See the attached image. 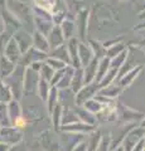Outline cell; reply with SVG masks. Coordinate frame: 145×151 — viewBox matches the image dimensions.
Returning a JSON list of instances; mask_svg holds the SVG:
<instances>
[{"instance_id": "obj_19", "label": "cell", "mask_w": 145, "mask_h": 151, "mask_svg": "<svg viewBox=\"0 0 145 151\" xmlns=\"http://www.w3.org/2000/svg\"><path fill=\"white\" fill-rule=\"evenodd\" d=\"M85 86V81H83V69L78 68L74 69V73L71 79V88L74 93H77L79 89Z\"/></svg>"}, {"instance_id": "obj_18", "label": "cell", "mask_w": 145, "mask_h": 151, "mask_svg": "<svg viewBox=\"0 0 145 151\" xmlns=\"http://www.w3.org/2000/svg\"><path fill=\"white\" fill-rule=\"evenodd\" d=\"M6 106H8V115H9L10 124L14 125V122L22 117V111H20L19 103H18V101H15V100H12L10 102L6 103Z\"/></svg>"}, {"instance_id": "obj_20", "label": "cell", "mask_w": 145, "mask_h": 151, "mask_svg": "<svg viewBox=\"0 0 145 151\" xmlns=\"http://www.w3.org/2000/svg\"><path fill=\"white\" fill-rule=\"evenodd\" d=\"M110 69V59L105 57L99 60V65H97V72H96V78H95V82L99 83L102 78L105 77V74L109 72Z\"/></svg>"}, {"instance_id": "obj_8", "label": "cell", "mask_w": 145, "mask_h": 151, "mask_svg": "<svg viewBox=\"0 0 145 151\" xmlns=\"http://www.w3.org/2000/svg\"><path fill=\"white\" fill-rule=\"evenodd\" d=\"M45 38H47V40H48L50 50L54 49V48H58V47L63 45L64 43H66V40H64V37L62 34V30H61L59 25H53L52 30L49 32V34L47 35Z\"/></svg>"}, {"instance_id": "obj_4", "label": "cell", "mask_w": 145, "mask_h": 151, "mask_svg": "<svg viewBox=\"0 0 145 151\" xmlns=\"http://www.w3.org/2000/svg\"><path fill=\"white\" fill-rule=\"evenodd\" d=\"M13 39L15 40V43L19 47L22 54H24L27 50H29L33 47V37L25 30H17L13 33Z\"/></svg>"}, {"instance_id": "obj_10", "label": "cell", "mask_w": 145, "mask_h": 151, "mask_svg": "<svg viewBox=\"0 0 145 151\" xmlns=\"http://www.w3.org/2000/svg\"><path fill=\"white\" fill-rule=\"evenodd\" d=\"M78 58L79 62H81L82 68L86 67V65L93 59V53L86 42H79L78 43Z\"/></svg>"}, {"instance_id": "obj_17", "label": "cell", "mask_w": 145, "mask_h": 151, "mask_svg": "<svg viewBox=\"0 0 145 151\" xmlns=\"http://www.w3.org/2000/svg\"><path fill=\"white\" fill-rule=\"evenodd\" d=\"M62 34L64 37V40H68L71 38H74V33H76V24L71 19H64L62 22V24L59 25Z\"/></svg>"}, {"instance_id": "obj_16", "label": "cell", "mask_w": 145, "mask_h": 151, "mask_svg": "<svg viewBox=\"0 0 145 151\" xmlns=\"http://www.w3.org/2000/svg\"><path fill=\"white\" fill-rule=\"evenodd\" d=\"M48 57H52V58L59 59V60H62V62H64L66 64L71 65V59H69L68 52H67V48H66V43H64L63 45L58 47V48H54L52 50H49Z\"/></svg>"}, {"instance_id": "obj_38", "label": "cell", "mask_w": 145, "mask_h": 151, "mask_svg": "<svg viewBox=\"0 0 145 151\" xmlns=\"http://www.w3.org/2000/svg\"><path fill=\"white\" fill-rule=\"evenodd\" d=\"M78 116L81 117L82 121H86V125H92L93 122H95V120H93V117L90 112H85V111H78Z\"/></svg>"}, {"instance_id": "obj_14", "label": "cell", "mask_w": 145, "mask_h": 151, "mask_svg": "<svg viewBox=\"0 0 145 151\" xmlns=\"http://www.w3.org/2000/svg\"><path fill=\"white\" fill-rule=\"evenodd\" d=\"M143 70V65L140 64V65H138V67H134V68H131L129 70L128 73H126L123 78L120 79V81L118 82V86L121 88V87H128L129 84H131L133 82H134V79L138 77L139 76V73Z\"/></svg>"}, {"instance_id": "obj_35", "label": "cell", "mask_w": 145, "mask_h": 151, "mask_svg": "<svg viewBox=\"0 0 145 151\" xmlns=\"http://www.w3.org/2000/svg\"><path fill=\"white\" fill-rule=\"evenodd\" d=\"M52 116H53L54 127H58L61 124V117H62V107H61V105H56V107L52 111Z\"/></svg>"}, {"instance_id": "obj_44", "label": "cell", "mask_w": 145, "mask_h": 151, "mask_svg": "<svg viewBox=\"0 0 145 151\" xmlns=\"http://www.w3.org/2000/svg\"><path fill=\"white\" fill-rule=\"evenodd\" d=\"M47 1H49L50 4H52V5H53V4H54V0H47Z\"/></svg>"}, {"instance_id": "obj_7", "label": "cell", "mask_w": 145, "mask_h": 151, "mask_svg": "<svg viewBox=\"0 0 145 151\" xmlns=\"http://www.w3.org/2000/svg\"><path fill=\"white\" fill-rule=\"evenodd\" d=\"M3 55L5 57V58H8L9 60H12L13 63H15V64H18V62H19V59L22 57V52L19 49V47H18V44L15 43V40L13 39V37L6 43L5 48H4V50H3Z\"/></svg>"}, {"instance_id": "obj_5", "label": "cell", "mask_w": 145, "mask_h": 151, "mask_svg": "<svg viewBox=\"0 0 145 151\" xmlns=\"http://www.w3.org/2000/svg\"><path fill=\"white\" fill-rule=\"evenodd\" d=\"M97 91H100V88H99V84H97L96 82L85 84V86H83L77 92V96H76L77 105L78 106H82L87 100H91L93 96H96V92Z\"/></svg>"}, {"instance_id": "obj_12", "label": "cell", "mask_w": 145, "mask_h": 151, "mask_svg": "<svg viewBox=\"0 0 145 151\" xmlns=\"http://www.w3.org/2000/svg\"><path fill=\"white\" fill-rule=\"evenodd\" d=\"M15 67H17L15 63H13L12 60L5 58L3 54L0 55V79L5 81L9 76L15 70Z\"/></svg>"}, {"instance_id": "obj_34", "label": "cell", "mask_w": 145, "mask_h": 151, "mask_svg": "<svg viewBox=\"0 0 145 151\" xmlns=\"http://www.w3.org/2000/svg\"><path fill=\"white\" fill-rule=\"evenodd\" d=\"M64 130H67V131H78V130H81V131H90L92 130V127L91 125H86V124H72V125H67V126H64Z\"/></svg>"}, {"instance_id": "obj_1", "label": "cell", "mask_w": 145, "mask_h": 151, "mask_svg": "<svg viewBox=\"0 0 145 151\" xmlns=\"http://www.w3.org/2000/svg\"><path fill=\"white\" fill-rule=\"evenodd\" d=\"M24 69H25L24 67L17 64L15 70L9 76L5 81H3L9 87L12 94L17 98V101L20 98L22 92H23V77H24Z\"/></svg>"}, {"instance_id": "obj_23", "label": "cell", "mask_w": 145, "mask_h": 151, "mask_svg": "<svg viewBox=\"0 0 145 151\" xmlns=\"http://www.w3.org/2000/svg\"><path fill=\"white\" fill-rule=\"evenodd\" d=\"M87 44L90 45V48H91L95 58H97L100 60V59H102V58H105L106 57V48H105L104 44L99 43V42H95V40H90Z\"/></svg>"}, {"instance_id": "obj_31", "label": "cell", "mask_w": 145, "mask_h": 151, "mask_svg": "<svg viewBox=\"0 0 145 151\" xmlns=\"http://www.w3.org/2000/svg\"><path fill=\"white\" fill-rule=\"evenodd\" d=\"M82 106H85V110H87L90 113H96V112H100L102 108H104V106L101 105V103H99L97 101H95L93 98H91V100H87L85 103H83Z\"/></svg>"}, {"instance_id": "obj_27", "label": "cell", "mask_w": 145, "mask_h": 151, "mask_svg": "<svg viewBox=\"0 0 145 151\" xmlns=\"http://www.w3.org/2000/svg\"><path fill=\"white\" fill-rule=\"evenodd\" d=\"M9 126H12V124L8 115V106L6 103L0 102V127H9Z\"/></svg>"}, {"instance_id": "obj_24", "label": "cell", "mask_w": 145, "mask_h": 151, "mask_svg": "<svg viewBox=\"0 0 145 151\" xmlns=\"http://www.w3.org/2000/svg\"><path fill=\"white\" fill-rule=\"evenodd\" d=\"M116 73H118V69L110 68L109 72L105 74V77L102 78L99 83H97V84H99V88L102 89V88H105V87H107V86H110L111 83H114L115 77H116Z\"/></svg>"}, {"instance_id": "obj_36", "label": "cell", "mask_w": 145, "mask_h": 151, "mask_svg": "<svg viewBox=\"0 0 145 151\" xmlns=\"http://www.w3.org/2000/svg\"><path fill=\"white\" fill-rule=\"evenodd\" d=\"M13 37V33H10V32H8V30H4L1 34H0V52L3 53V50H4V48H5V45H6V43L9 42V39Z\"/></svg>"}, {"instance_id": "obj_42", "label": "cell", "mask_w": 145, "mask_h": 151, "mask_svg": "<svg viewBox=\"0 0 145 151\" xmlns=\"http://www.w3.org/2000/svg\"><path fill=\"white\" fill-rule=\"evenodd\" d=\"M4 32V23H3V19H1V15H0V34Z\"/></svg>"}, {"instance_id": "obj_2", "label": "cell", "mask_w": 145, "mask_h": 151, "mask_svg": "<svg viewBox=\"0 0 145 151\" xmlns=\"http://www.w3.org/2000/svg\"><path fill=\"white\" fill-rule=\"evenodd\" d=\"M39 73L32 70L30 68L24 69V77H23V91L28 94H32L37 91L39 83Z\"/></svg>"}, {"instance_id": "obj_33", "label": "cell", "mask_w": 145, "mask_h": 151, "mask_svg": "<svg viewBox=\"0 0 145 151\" xmlns=\"http://www.w3.org/2000/svg\"><path fill=\"white\" fill-rule=\"evenodd\" d=\"M100 94L101 96H105V97H115L118 96V93L120 92V87L116 84V86H114V84H110V86H107L105 88L100 89Z\"/></svg>"}, {"instance_id": "obj_43", "label": "cell", "mask_w": 145, "mask_h": 151, "mask_svg": "<svg viewBox=\"0 0 145 151\" xmlns=\"http://www.w3.org/2000/svg\"><path fill=\"white\" fill-rule=\"evenodd\" d=\"M141 127H143V129H145V120L143 121V124H141Z\"/></svg>"}, {"instance_id": "obj_41", "label": "cell", "mask_w": 145, "mask_h": 151, "mask_svg": "<svg viewBox=\"0 0 145 151\" xmlns=\"http://www.w3.org/2000/svg\"><path fill=\"white\" fill-rule=\"evenodd\" d=\"M8 8L6 5V0H0V10H3V9Z\"/></svg>"}, {"instance_id": "obj_13", "label": "cell", "mask_w": 145, "mask_h": 151, "mask_svg": "<svg viewBox=\"0 0 145 151\" xmlns=\"http://www.w3.org/2000/svg\"><path fill=\"white\" fill-rule=\"evenodd\" d=\"M32 37H33V48L39 50V52H43L45 54H48L50 49H49V44H48L47 38L37 30H34Z\"/></svg>"}, {"instance_id": "obj_15", "label": "cell", "mask_w": 145, "mask_h": 151, "mask_svg": "<svg viewBox=\"0 0 145 151\" xmlns=\"http://www.w3.org/2000/svg\"><path fill=\"white\" fill-rule=\"evenodd\" d=\"M143 135H145V131L144 129H138V130H134L131 134H129L126 136V140H125V151H131L136 142L143 137Z\"/></svg>"}, {"instance_id": "obj_22", "label": "cell", "mask_w": 145, "mask_h": 151, "mask_svg": "<svg viewBox=\"0 0 145 151\" xmlns=\"http://www.w3.org/2000/svg\"><path fill=\"white\" fill-rule=\"evenodd\" d=\"M34 24H35V30L39 32L40 34H43L44 37L48 35L49 32L52 30V28H53L52 22L43 20V19H38V18H34Z\"/></svg>"}, {"instance_id": "obj_9", "label": "cell", "mask_w": 145, "mask_h": 151, "mask_svg": "<svg viewBox=\"0 0 145 151\" xmlns=\"http://www.w3.org/2000/svg\"><path fill=\"white\" fill-rule=\"evenodd\" d=\"M87 18H88V10L83 9L79 12L77 20H76V30L78 33L79 42H85L86 40V30H87Z\"/></svg>"}, {"instance_id": "obj_25", "label": "cell", "mask_w": 145, "mask_h": 151, "mask_svg": "<svg viewBox=\"0 0 145 151\" xmlns=\"http://www.w3.org/2000/svg\"><path fill=\"white\" fill-rule=\"evenodd\" d=\"M58 93H59V89L56 88V87H50V91L49 94L47 97V103H48V111L52 113L53 108L57 105V100H58Z\"/></svg>"}, {"instance_id": "obj_45", "label": "cell", "mask_w": 145, "mask_h": 151, "mask_svg": "<svg viewBox=\"0 0 145 151\" xmlns=\"http://www.w3.org/2000/svg\"><path fill=\"white\" fill-rule=\"evenodd\" d=\"M144 144H145V141H144Z\"/></svg>"}, {"instance_id": "obj_26", "label": "cell", "mask_w": 145, "mask_h": 151, "mask_svg": "<svg viewBox=\"0 0 145 151\" xmlns=\"http://www.w3.org/2000/svg\"><path fill=\"white\" fill-rule=\"evenodd\" d=\"M125 50V45L123 43H116L114 45H109L106 48V57L109 59H112V58H115L116 55H119L121 52H124Z\"/></svg>"}, {"instance_id": "obj_6", "label": "cell", "mask_w": 145, "mask_h": 151, "mask_svg": "<svg viewBox=\"0 0 145 151\" xmlns=\"http://www.w3.org/2000/svg\"><path fill=\"white\" fill-rule=\"evenodd\" d=\"M66 42H67L66 48L68 52L69 59H71V65L74 69L82 68L81 62H79V58H78V43H79V40L77 38H71V39H68Z\"/></svg>"}, {"instance_id": "obj_11", "label": "cell", "mask_w": 145, "mask_h": 151, "mask_svg": "<svg viewBox=\"0 0 145 151\" xmlns=\"http://www.w3.org/2000/svg\"><path fill=\"white\" fill-rule=\"evenodd\" d=\"M97 65H99V59L93 57V59L88 63L86 67H83V81H85V84L92 83L95 82L96 78V72H97Z\"/></svg>"}, {"instance_id": "obj_32", "label": "cell", "mask_w": 145, "mask_h": 151, "mask_svg": "<svg viewBox=\"0 0 145 151\" xmlns=\"http://www.w3.org/2000/svg\"><path fill=\"white\" fill-rule=\"evenodd\" d=\"M44 62L49 65L50 68H52L53 70H59V69H63L66 68L68 64H66L64 62H62V60L59 59H56V58H52V57H47V59L44 60Z\"/></svg>"}, {"instance_id": "obj_39", "label": "cell", "mask_w": 145, "mask_h": 151, "mask_svg": "<svg viewBox=\"0 0 145 151\" xmlns=\"http://www.w3.org/2000/svg\"><path fill=\"white\" fill-rule=\"evenodd\" d=\"M42 64H43V62H35V63L30 64L29 67H27V68H30L32 70H34V72H38L39 73V70L42 68Z\"/></svg>"}, {"instance_id": "obj_3", "label": "cell", "mask_w": 145, "mask_h": 151, "mask_svg": "<svg viewBox=\"0 0 145 151\" xmlns=\"http://www.w3.org/2000/svg\"><path fill=\"white\" fill-rule=\"evenodd\" d=\"M47 57H48V54L43 53V52L37 50V49H34L33 47H32L29 50H27L24 54H22L18 64L22 65V67H24V68H27V67H29L30 64H33L35 62H44V60L47 59Z\"/></svg>"}, {"instance_id": "obj_40", "label": "cell", "mask_w": 145, "mask_h": 151, "mask_svg": "<svg viewBox=\"0 0 145 151\" xmlns=\"http://www.w3.org/2000/svg\"><path fill=\"white\" fill-rule=\"evenodd\" d=\"M135 146H136V145H135ZM143 149H144V141H140V142L138 144L136 147H134L131 151H141Z\"/></svg>"}, {"instance_id": "obj_21", "label": "cell", "mask_w": 145, "mask_h": 151, "mask_svg": "<svg viewBox=\"0 0 145 151\" xmlns=\"http://www.w3.org/2000/svg\"><path fill=\"white\" fill-rule=\"evenodd\" d=\"M74 73V68L72 65H67L66 67V72H64L63 77L61 78V81L56 84V88L58 89H64L71 86V79H72V76Z\"/></svg>"}, {"instance_id": "obj_30", "label": "cell", "mask_w": 145, "mask_h": 151, "mask_svg": "<svg viewBox=\"0 0 145 151\" xmlns=\"http://www.w3.org/2000/svg\"><path fill=\"white\" fill-rule=\"evenodd\" d=\"M54 72H56V70H53L45 62H43V64H42V68L39 70V77L42 79H44V81H47V82H50V79H52Z\"/></svg>"}, {"instance_id": "obj_29", "label": "cell", "mask_w": 145, "mask_h": 151, "mask_svg": "<svg viewBox=\"0 0 145 151\" xmlns=\"http://www.w3.org/2000/svg\"><path fill=\"white\" fill-rule=\"evenodd\" d=\"M126 58H128V50H124L121 52V53L119 55H116L115 58L110 59V68H115V69H119L121 65H123L125 63Z\"/></svg>"}, {"instance_id": "obj_28", "label": "cell", "mask_w": 145, "mask_h": 151, "mask_svg": "<svg viewBox=\"0 0 145 151\" xmlns=\"http://www.w3.org/2000/svg\"><path fill=\"white\" fill-rule=\"evenodd\" d=\"M37 91L39 93V97L42 98L43 101H47V97H48L49 94V91H50V84L49 82L44 81V79H39V83H38V88H37Z\"/></svg>"}, {"instance_id": "obj_37", "label": "cell", "mask_w": 145, "mask_h": 151, "mask_svg": "<svg viewBox=\"0 0 145 151\" xmlns=\"http://www.w3.org/2000/svg\"><path fill=\"white\" fill-rule=\"evenodd\" d=\"M64 72H66V68L59 69V70H56L54 74H53V77H52V79H50V82H49L50 87H56V84H57V83L61 81V78L63 77Z\"/></svg>"}]
</instances>
